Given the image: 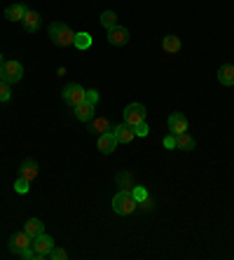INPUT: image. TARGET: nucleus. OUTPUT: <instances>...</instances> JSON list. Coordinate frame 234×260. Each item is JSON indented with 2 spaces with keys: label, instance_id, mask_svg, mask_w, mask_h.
<instances>
[{
  "label": "nucleus",
  "instance_id": "nucleus-1",
  "mask_svg": "<svg viewBox=\"0 0 234 260\" xmlns=\"http://www.w3.org/2000/svg\"><path fill=\"white\" fill-rule=\"evenodd\" d=\"M49 38H52V42L56 47H70L73 40H75V33H73V28H70L68 23L54 21V23H49Z\"/></svg>",
  "mask_w": 234,
  "mask_h": 260
},
{
  "label": "nucleus",
  "instance_id": "nucleus-2",
  "mask_svg": "<svg viewBox=\"0 0 234 260\" xmlns=\"http://www.w3.org/2000/svg\"><path fill=\"white\" fill-rule=\"evenodd\" d=\"M136 207H138V202H136V197L131 195V190H119L115 197H113V211H115L117 216L133 214Z\"/></svg>",
  "mask_w": 234,
  "mask_h": 260
},
{
  "label": "nucleus",
  "instance_id": "nucleus-3",
  "mask_svg": "<svg viewBox=\"0 0 234 260\" xmlns=\"http://www.w3.org/2000/svg\"><path fill=\"white\" fill-rule=\"evenodd\" d=\"M23 77V66L16 59H12V61H5L2 66H0V80H5L7 84H14L19 82Z\"/></svg>",
  "mask_w": 234,
  "mask_h": 260
},
{
  "label": "nucleus",
  "instance_id": "nucleus-4",
  "mask_svg": "<svg viewBox=\"0 0 234 260\" xmlns=\"http://www.w3.org/2000/svg\"><path fill=\"white\" fill-rule=\"evenodd\" d=\"M33 251H35V260H45V258H49V253H52V249H54V239L49 237V235H40V237H35L33 239Z\"/></svg>",
  "mask_w": 234,
  "mask_h": 260
},
{
  "label": "nucleus",
  "instance_id": "nucleus-5",
  "mask_svg": "<svg viewBox=\"0 0 234 260\" xmlns=\"http://www.w3.org/2000/svg\"><path fill=\"white\" fill-rule=\"evenodd\" d=\"M145 117H148V110H145L143 103H129L124 108V122L129 127H136V124L145 122Z\"/></svg>",
  "mask_w": 234,
  "mask_h": 260
},
{
  "label": "nucleus",
  "instance_id": "nucleus-6",
  "mask_svg": "<svg viewBox=\"0 0 234 260\" xmlns=\"http://www.w3.org/2000/svg\"><path fill=\"white\" fill-rule=\"evenodd\" d=\"M85 96H87V89L78 82L66 84V89H63V101H66L68 106H73V108L80 106V103L85 101Z\"/></svg>",
  "mask_w": 234,
  "mask_h": 260
},
{
  "label": "nucleus",
  "instance_id": "nucleus-7",
  "mask_svg": "<svg viewBox=\"0 0 234 260\" xmlns=\"http://www.w3.org/2000/svg\"><path fill=\"white\" fill-rule=\"evenodd\" d=\"M33 244V239L28 237V235H26V232H14V235H12V237H9V251L12 253H16V256H19V251H23V249H28V246Z\"/></svg>",
  "mask_w": 234,
  "mask_h": 260
},
{
  "label": "nucleus",
  "instance_id": "nucleus-8",
  "mask_svg": "<svg viewBox=\"0 0 234 260\" xmlns=\"http://www.w3.org/2000/svg\"><path fill=\"white\" fill-rule=\"evenodd\" d=\"M108 42L110 45H115V47H122L129 42V31H126L124 26H113V28H108Z\"/></svg>",
  "mask_w": 234,
  "mask_h": 260
},
{
  "label": "nucleus",
  "instance_id": "nucleus-9",
  "mask_svg": "<svg viewBox=\"0 0 234 260\" xmlns=\"http://www.w3.org/2000/svg\"><path fill=\"white\" fill-rule=\"evenodd\" d=\"M113 134H115L117 143H131L133 138H136V131H133V127H129L126 122L113 127Z\"/></svg>",
  "mask_w": 234,
  "mask_h": 260
},
{
  "label": "nucleus",
  "instance_id": "nucleus-10",
  "mask_svg": "<svg viewBox=\"0 0 234 260\" xmlns=\"http://www.w3.org/2000/svg\"><path fill=\"white\" fill-rule=\"evenodd\" d=\"M115 148H117V138H115V134H113V129L99 136V150H101L103 155L115 153Z\"/></svg>",
  "mask_w": 234,
  "mask_h": 260
},
{
  "label": "nucleus",
  "instance_id": "nucleus-11",
  "mask_svg": "<svg viewBox=\"0 0 234 260\" xmlns=\"http://www.w3.org/2000/svg\"><path fill=\"white\" fill-rule=\"evenodd\" d=\"M38 171H40V167L35 160H23L21 167H19V176L26 178V181H35L38 178Z\"/></svg>",
  "mask_w": 234,
  "mask_h": 260
},
{
  "label": "nucleus",
  "instance_id": "nucleus-12",
  "mask_svg": "<svg viewBox=\"0 0 234 260\" xmlns=\"http://www.w3.org/2000/svg\"><path fill=\"white\" fill-rule=\"evenodd\" d=\"M169 131L171 134H183L187 131V117L183 113H171L169 115Z\"/></svg>",
  "mask_w": 234,
  "mask_h": 260
},
{
  "label": "nucleus",
  "instance_id": "nucleus-13",
  "mask_svg": "<svg viewBox=\"0 0 234 260\" xmlns=\"http://www.w3.org/2000/svg\"><path fill=\"white\" fill-rule=\"evenodd\" d=\"M26 12H28V7L23 2H14V5L5 7V19H9V21H21L23 16H26Z\"/></svg>",
  "mask_w": 234,
  "mask_h": 260
},
{
  "label": "nucleus",
  "instance_id": "nucleus-14",
  "mask_svg": "<svg viewBox=\"0 0 234 260\" xmlns=\"http://www.w3.org/2000/svg\"><path fill=\"white\" fill-rule=\"evenodd\" d=\"M23 232H26L31 239H35V237H40V235L45 232V225H42V221H40V218H28V221H26V225H23Z\"/></svg>",
  "mask_w": 234,
  "mask_h": 260
},
{
  "label": "nucleus",
  "instance_id": "nucleus-15",
  "mask_svg": "<svg viewBox=\"0 0 234 260\" xmlns=\"http://www.w3.org/2000/svg\"><path fill=\"white\" fill-rule=\"evenodd\" d=\"M21 23H23V28L28 33H38V28H40V14L38 12H33V9H28L26 12V16L21 19Z\"/></svg>",
  "mask_w": 234,
  "mask_h": 260
},
{
  "label": "nucleus",
  "instance_id": "nucleus-16",
  "mask_svg": "<svg viewBox=\"0 0 234 260\" xmlns=\"http://www.w3.org/2000/svg\"><path fill=\"white\" fill-rule=\"evenodd\" d=\"M94 108H96V106H92V103L82 101V103H80V106H75L73 110H75V117H78V120H82V122H89V120H94Z\"/></svg>",
  "mask_w": 234,
  "mask_h": 260
},
{
  "label": "nucleus",
  "instance_id": "nucleus-17",
  "mask_svg": "<svg viewBox=\"0 0 234 260\" xmlns=\"http://www.w3.org/2000/svg\"><path fill=\"white\" fill-rule=\"evenodd\" d=\"M218 80H220V84L232 87V84H234V66H232V63L220 66V68H218Z\"/></svg>",
  "mask_w": 234,
  "mask_h": 260
},
{
  "label": "nucleus",
  "instance_id": "nucleus-18",
  "mask_svg": "<svg viewBox=\"0 0 234 260\" xmlns=\"http://www.w3.org/2000/svg\"><path fill=\"white\" fill-rule=\"evenodd\" d=\"M176 148H180V150H195V138L190 136L187 131L176 134Z\"/></svg>",
  "mask_w": 234,
  "mask_h": 260
},
{
  "label": "nucleus",
  "instance_id": "nucleus-19",
  "mask_svg": "<svg viewBox=\"0 0 234 260\" xmlns=\"http://www.w3.org/2000/svg\"><path fill=\"white\" fill-rule=\"evenodd\" d=\"M89 124H92V131L94 134H106V131H110L113 127H110V122L106 120V117H94V120H89Z\"/></svg>",
  "mask_w": 234,
  "mask_h": 260
},
{
  "label": "nucleus",
  "instance_id": "nucleus-20",
  "mask_svg": "<svg viewBox=\"0 0 234 260\" xmlns=\"http://www.w3.org/2000/svg\"><path fill=\"white\" fill-rule=\"evenodd\" d=\"M162 47H164V52H169V54L180 52V38L178 35H166L164 42H162Z\"/></svg>",
  "mask_w": 234,
  "mask_h": 260
},
{
  "label": "nucleus",
  "instance_id": "nucleus-21",
  "mask_svg": "<svg viewBox=\"0 0 234 260\" xmlns=\"http://www.w3.org/2000/svg\"><path fill=\"white\" fill-rule=\"evenodd\" d=\"M73 45L78 47V49H89L92 47V35L89 33H75V40H73Z\"/></svg>",
  "mask_w": 234,
  "mask_h": 260
},
{
  "label": "nucleus",
  "instance_id": "nucleus-22",
  "mask_svg": "<svg viewBox=\"0 0 234 260\" xmlns=\"http://www.w3.org/2000/svg\"><path fill=\"white\" fill-rule=\"evenodd\" d=\"M101 23L106 26V28H113V26H117V14L113 12V9H106L101 14Z\"/></svg>",
  "mask_w": 234,
  "mask_h": 260
},
{
  "label": "nucleus",
  "instance_id": "nucleus-23",
  "mask_svg": "<svg viewBox=\"0 0 234 260\" xmlns=\"http://www.w3.org/2000/svg\"><path fill=\"white\" fill-rule=\"evenodd\" d=\"M9 99H12V89L5 80H0V103H7Z\"/></svg>",
  "mask_w": 234,
  "mask_h": 260
},
{
  "label": "nucleus",
  "instance_id": "nucleus-24",
  "mask_svg": "<svg viewBox=\"0 0 234 260\" xmlns=\"http://www.w3.org/2000/svg\"><path fill=\"white\" fill-rule=\"evenodd\" d=\"M14 190L19 192V195H26V192L31 190V181H26V178L19 176V181L14 183Z\"/></svg>",
  "mask_w": 234,
  "mask_h": 260
},
{
  "label": "nucleus",
  "instance_id": "nucleus-25",
  "mask_svg": "<svg viewBox=\"0 0 234 260\" xmlns=\"http://www.w3.org/2000/svg\"><path fill=\"white\" fill-rule=\"evenodd\" d=\"M131 195H133V197H136V202H143V199H145V197H150V195H148V190H145L143 185H133V188H131Z\"/></svg>",
  "mask_w": 234,
  "mask_h": 260
},
{
  "label": "nucleus",
  "instance_id": "nucleus-26",
  "mask_svg": "<svg viewBox=\"0 0 234 260\" xmlns=\"http://www.w3.org/2000/svg\"><path fill=\"white\" fill-rule=\"evenodd\" d=\"M117 183L122 185V190H131L133 185H131V176H129V174H119V176H117Z\"/></svg>",
  "mask_w": 234,
  "mask_h": 260
},
{
  "label": "nucleus",
  "instance_id": "nucleus-27",
  "mask_svg": "<svg viewBox=\"0 0 234 260\" xmlns=\"http://www.w3.org/2000/svg\"><path fill=\"white\" fill-rule=\"evenodd\" d=\"M49 258H52V260H66V258H68V253L63 251V249H56V246H54L52 253H49Z\"/></svg>",
  "mask_w": 234,
  "mask_h": 260
},
{
  "label": "nucleus",
  "instance_id": "nucleus-28",
  "mask_svg": "<svg viewBox=\"0 0 234 260\" xmlns=\"http://www.w3.org/2000/svg\"><path fill=\"white\" fill-rule=\"evenodd\" d=\"M133 131H136V136L143 138V136H148V134H150V127L145 122H140V124H136V127H133Z\"/></svg>",
  "mask_w": 234,
  "mask_h": 260
},
{
  "label": "nucleus",
  "instance_id": "nucleus-29",
  "mask_svg": "<svg viewBox=\"0 0 234 260\" xmlns=\"http://www.w3.org/2000/svg\"><path fill=\"white\" fill-rule=\"evenodd\" d=\"M85 101L87 103H92V106H96V103H99V92H96V89H89L87 96H85Z\"/></svg>",
  "mask_w": 234,
  "mask_h": 260
},
{
  "label": "nucleus",
  "instance_id": "nucleus-30",
  "mask_svg": "<svg viewBox=\"0 0 234 260\" xmlns=\"http://www.w3.org/2000/svg\"><path fill=\"white\" fill-rule=\"evenodd\" d=\"M164 148H169V150H173V148H176V134L164 136Z\"/></svg>",
  "mask_w": 234,
  "mask_h": 260
},
{
  "label": "nucleus",
  "instance_id": "nucleus-31",
  "mask_svg": "<svg viewBox=\"0 0 234 260\" xmlns=\"http://www.w3.org/2000/svg\"><path fill=\"white\" fill-rule=\"evenodd\" d=\"M138 207H140V209H145V211H150V209L155 207V199H152V197H145L143 202H138Z\"/></svg>",
  "mask_w": 234,
  "mask_h": 260
},
{
  "label": "nucleus",
  "instance_id": "nucleus-32",
  "mask_svg": "<svg viewBox=\"0 0 234 260\" xmlns=\"http://www.w3.org/2000/svg\"><path fill=\"white\" fill-rule=\"evenodd\" d=\"M2 63H5V59H2V54H0V66H2Z\"/></svg>",
  "mask_w": 234,
  "mask_h": 260
}]
</instances>
